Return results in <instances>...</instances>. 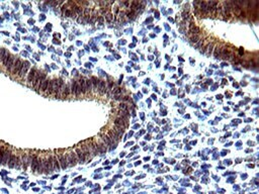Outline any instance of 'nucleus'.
<instances>
[{
	"label": "nucleus",
	"mask_w": 259,
	"mask_h": 194,
	"mask_svg": "<svg viewBox=\"0 0 259 194\" xmlns=\"http://www.w3.org/2000/svg\"><path fill=\"white\" fill-rule=\"evenodd\" d=\"M66 155V159H67V162H69V164L71 166H75L76 163L78 162V159H77V156L75 153L72 152V150H68V153L65 154Z\"/></svg>",
	"instance_id": "1"
},
{
	"label": "nucleus",
	"mask_w": 259,
	"mask_h": 194,
	"mask_svg": "<svg viewBox=\"0 0 259 194\" xmlns=\"http://www.w3.org/2000/svg\"><path fill=\"white\" fill-rule=\"evenodd\" d=\"M205 37H207V34H205V32L200 31V34H195V36L190 37H189V40H190V42H191L192 45H197L200 41H203V40H205Z\"/></svg>",
	"instance_id": "2"
},
{
	"label": "nucleus",
	"mask_w": 259,
	"mask_h": 194,
	"mask_svg": "<svg viewBox=\"0 0 259 194\" xmlns=\"http://www.w3.org/2000/svg\"><path fill=\"white\" fill-rule=\"evenodd\" d=\"M62 150H59L57 152V157H58V161L60 162V165H61V168L62 169H65L68 166V163H67V159H66V155L61 153Z\"/></svg>",
	"instance_id": "3"
},
{
	"label": "nucleus",
	"mask_w": 259,
	"mask_h": 194,
	"mask_svg": "<svg viewBox=\"0 0 259 194\" xmlns=\"http://www.w3.org/2000/svg\"><path fill=\"white\" fill-rule=\"evenodd\" d=\"M79 148H80V150L82 151V153L84 154L85 160H86V161L91 160V159H92V155H90V152H89V150H88V148H87V145L85 143V142L82 143H80Z\"/></svg>",
	"instance_id": "4"
},
{
	"label": "nucleus",
	"mask_w": 259,
	"mask_h": 194,
	"mask_svg": "<svg viewBox=\"0 0 259 194\" xmlns=\"http://www.w3.org/2000/svg\"><path fill=\"white\" fill-rule=\"evenodd\" d=\"M22 65H23V62H22L21 59H16L15 63H14L13 69H12V71H11V75H13V76L18 75V73H19V71H21Z\"/></svg>",
	"instance_id": "5"
},
{
	"label": "nucleus",
	"mask_w": 259,
	"mask_h": 194,
	"mask_svg": "<svg viewBox=\"0 0 259 194\" xmlns=\"http://www.w3.org/2000/svg\"><path fill=\"white\" fill-rule=\"evenodd\" d=\"M225 47H226V44H224V42H219L217 46H215V53H214V55H215L216 59L221 58V54H222V52H223V50Z\"/></svg>",
	"instance_id": "6"
},
{
	"label": "nucleus",
	"mask_w": 259,
	"mask_h": 194,
	"mask_svg": "<svg viewBox=\"0 0 259 194\" xmlns=\"http://www.w3.org/2000/svg\"><path fill=\"white\" fill-rule=\"evenodd\" d=\"M29 63L24 62L23 65H22V67H21V71H19V73H18V75H17V77H18L19 79H22V78L26 75V72H27V70H29Z\"/></svg>",
	"instance_id": "7"
},
{
	"label": "nucleus",
	"mask_w": 259,
	"mask_h": 194,
	"mask_svg": "<svg viewBox=\"0 0 259 194\" xmlns=\"http://www.w3.org/2000/svg\"><path fill=\"white\" fill-rule=\"evenodd\" d=\"M75 154H76V156H77L78 162H79L80 164L84 163V161H85L84 154L82 153V151H81V150H80L79 146H77V147H75Z\"/></svg>",
	"instance_id": "8"
},
{
	"label": "nucleus",
	"mask_w": 259,
	"mask_h": 194,
	"mask_svg": "<svg viewBox=\"0 0 259 194\" xmlns=\"http://www.w3.org/2000/svg\"><path fill=\"white\" fill-rule=\"evenodd\" d=\"M114 125H115V127H120V128H123V130H124V128L128 127V125H129V122H125V120L122 119V118L117 117V118H115V119H114Z\"/></svg>",
	"instance_id": "9"
},
{
	"label": "nucleus",
	"mask_w": 259,
	"mask_h": 194,
	"mask_svg": "<svg viewBox=\"0 0 259 194\" xmlns=\"http://www.w3.org/2000/svg\"><path fill=\"white\" fill-rule=\"evenodd\" d=\"M36 74H37V69L36 68H32L31 72L29 73V77H27V84L29 85H32L34 78H36Z\"/></svg>",
	"instance_id": "10"
},
{
	"label": "nucleus",
	"mask_w": 259,
	"mask_h": 194,
	"mask_svg": "<svg viewBox=\"0 0 259 194\" xmlns=\"http://www.w3.org/2000/svg\"><path fill=\"white\" fill-rule=\"evenodd\" d=\"M90 81H91V85H92V91L94 93H97V91H98L99 80L97 79L96 77H92L91 79H90Z\"/></svg>",
	"instance_id": "11"
},
{
	"label": "nucleus",
	"mask_w": 259,
	"mask_h": 194,
	"mask_svg": "<svg viewBox=\"0 0 259 194\" xmlns=\"http://www.w3.org/2000/svg\"><path fill=\"white\" fill-rule=\"evenodd\" d=\"M105 91H106V83L105 81H102V80H99V84H98V94L99 95H103Z\"/></svg>",
	"instance_id": "12"
},
{
	"label": "nucleus",
	"mask_w": 259,
	"mask_h": 194,
	"mask_svg": "<svg viewBox=\"0 0 259 194\" xmlns=\"http://www.w3.org/2000/svg\"><path fill=\"white\" fill-rule=\"evenodd\" d=\"M49 82H50V80H48V79H45L44 81H42L41 82V84H40V92H42V93H46V91H47V89H48V86H49Z\"/></svg>",
	"instance_id": "13"
},
{
	"label": "nucleus",
	"mask_w": 259,
	"mask_h": 194,
	"mask_svg": "<svg viewBox=\"0 0 259 194\" xmlns=\"http://www.w3.org/2000/svg\"><path fill=\"white\" fill-rule=\"evenodd\" d=\"M11 156V150L10 149H7L5 150V152L3 154V159H2V165H6L7 162L9 161V158Z\"/></svg>",
	"instance_id": "14"
},
{
	"label": "nucleus",
	"mask_w": 259,
	"mask_h": 194,
	"mask_svg": "<svg viewBox=\"0 0 259 194\" xmlns=\"http://www.w3.org/2000/svg\"><path fill=\"white\" fill-rule=\"evenodd\" d=\"M14 63H15V57L14 56H10L9 58V61L7 63V66H6V69H7V72H11L12 69H13V66H14Z\"/></svg>",
	"instance_id": "15"
},
{
	"label": "nucleus",
	"mask_w": 259,
	"mask_h": 194,
	"mask_svg": "<svg viewBox=\"0 0 259 194\" xmlns=\"http://www.w3.org/2000/svg\"><path fill=\"white\" fill-rule=\"evenodd\" d=\"M37 167H39V157L34 156V157L32 158V171H34V172H36V171L37 170Z\"/></svg>",
	"instance_id": "16"
},
{
	"label": "nucleus",
	"mask_w": 259,
	"mask_h": 194,
	"mask_svg": "<svg viewBox=\"0 0 259 194\" xmlns=\"http://www.w3.org/2000/svg\"><path fill=\"white\" fill-rule=\"evenodd\" d=\"M215 49V41H212L210 42V44L208 45V47H207V49H205V53L207 55H211L213 53V50Z\"/></svg>",
	"instance_id": "17"
},
{
	"label": "nucleus",
	"mask_w": 259,
	"mask_h": 194,
	"mask_svg": "<svg viewBox=\"0 0 259 194\" xmlns=\"http://www.w3.org/2000/svg\"><path fill=\"white\" fill-rule=\"evenodd\" d=\"M92 93V85H91V81L89 79H86V93H85V96H88Z\"/></svg>",
	"instance_id": "18"
},
{
	"label": "nucleus",
	"mask_w": 259,
	"mask_h": 194,
	"mask_svg": "<svg viewBox=\"0 0 259 194\" xmlns=\"http://www.w3.org/2000/svg\"><path fill=\"white\" fill-rule=\"evenodd\" d=\"M15 163H16V155L15 154H12L9 158V161H8V166L10 168H13L15 167Z\"/></svg>",
	"instance_id": "19"
},
{
	"label": "nucleus",
	"mask_w": 259,
	"mask_h": 194,
	"mask_svg": "<svg viewBox=\"0 0 259 194\" xmlns=\"http://www.w3.org/2000/svg\"><path fill=\"white\" fill-rule=\"evenodd\" d=\"M200 27L194 26L193 29H189V34H188V37H192V36H195V34H200Z\"/></svg>",
	"instance_id": "20"
},
{
	"label": "nucleus",
	"mask_w": 259,
	"mask_h": 194,
	"mask_svg": "<svg viewBox=\"0 0 259 194\" xmlns=\"http://www.w3.org/2000/svg\"><path fill=\"white\" fill-rule=\"evenodd\" d=\"M53 169L56 171H59V169H60L59 161L57 160V156H54V157H53Z\"/></svg>",
	"instance_id": "21"
},
{
	"label": "nucleus",
	"mask_w": 259,
	"mask_h": 194,
	"mask_svg": "<svg viewBox=\"0 0 259 194\" xmlns=\"http://www.w3.org/2000/svg\"><path fill=\"white\" fill-rule=\"evenodd\" d=\"M10 56H11V55L9 54V53H6L5 56H4L3 60H2V62H3V66H4V67H6V66H7V63H8V61H9V58H10Z\"/></svg>",
	"instance_id": "22"
},
{
	"label": "nucleus",
	"mask_w": 259,
	"mask_h": 194,
	"mask_svg": "<svg viewBox=\"0 0 259 194\" xmlns=\"http://www.w3.org/2000/svg\"><path fill=\"white\" fill-rule=\"evenodd\" d=\"M4 152H5V146H0V164H2V159H3Z\"/></svg>",
	"instance_id": "23"
},
{
	"label": "nucleus",
	"mask_w": 259,
	"mask_h": 194,
	"mask_svg": "<svg viewBox=\"0 0 259 194\" xmlns=\"http://www.w3.org/2000/svg\"><path fill=\"white\" fill-rule=\"evenodd\" d=\"M21 162H22V160L21 159V157H19V156H16V163H15V167H16V169H21Z\"/></svg>",
	"instance_id": "24"
},
{
	"label": "nucleus",
	"mask_w": 259,
	"mask_h": 194,
	"mask_svg": "<svg viewBox=\"0 0 259 194\" xmlns=\"http://www.w3.org/2000/svg\"><path fill=\"white\" fill-rule=\"evenodd\" d=\"M120 109L122 110V111H125V112H128V106L125 103H120V104L119 105Z\"/></svg>",
	"instance_id": "25"
},
{
	"label": "nucleus",
	"mask_w": 259,
	"mask_h": 194,
	"mask_svg": "<svg viewBox=\"0 0 259 194\" xmlns=\"http://www.w3.org/2000/svg\"><path fill=\"white\" fill-rule=\"evenodd\" d=\"M105 18H106V20H109V21H110L112 19V14L110 13V12H107V14L106 15H105Z\"/></svg>",
	"instance_id": "26"
}]
</instances>
